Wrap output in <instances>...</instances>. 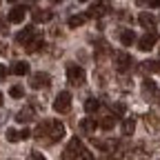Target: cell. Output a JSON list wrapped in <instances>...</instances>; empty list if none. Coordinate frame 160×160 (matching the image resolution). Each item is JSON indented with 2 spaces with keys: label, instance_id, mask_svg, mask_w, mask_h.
I'll use <instances>...</instances> for the list:
<instances>
[{
  "label": "cell",
  "instance_id": "11",
  "mask_svg": "<svg viewBox=\"0 0 160 160\" xmlns=\"http://www.w3.org/2000/svg\"><path fill=\"white\" fill-rule=\"evenodd\" d=\"M138 22L142 25L147 31H153V29H156V18H153L151 13H147V11H142V13L138 16Z\"/></svg>",
  "mask_w": 160,
  "mask_h": 160
},
{
  "label": "cell",
  "instance_id": "16",
  "mask_svg": "<svg viewBox=\"0 0 160 160\" xmlns=\"http://www.w3.org/2000/svg\"><path fill=\"white\" fill-rule=\"evenodd\" d=\"M107 11H109V5H107V2H98V5H91V9H89L87 18H96V16H102V13H107Z\"/></svg>",
  "mask_w": 160,
  "mask_h": 160
},
{
  "label": "cell",
  "instance_id": "12",
  "mask_svg": "<svg viewBox=\"0 0 160 160\" xmlns=\"http://www.w3.org/2000/svg\"><path fill=\"white\" fill-rule=\"evenodd\" d=\"M31 18H33V22H49L53 13L49 9H36V11H31Z\"/></svg>",
  "mask_w": 160,
  "mask_h": 160
},
{
  "label": "cell",
  "instance_id": "9",
  "mask_svg": "<svg viewBox=\"0 0 160 160\" xmlns=\"http://www.w3.org/2000/svg\"><path fill=\"white\" fill-rule=\"evenodd\" d=\"M25 13H27V5H16V7L9 11V22H13V25L22 22V20H25Z\"/></svg>",
  "mask_w": 160,
  "mask_h": 160
},
{
  "label": "cell",
  "instance_id": "22",
  "mask_svg": "<svg viewBox=\"0 0 160 160\" xmlns=\"http://www.w3.org/2000/svg\"><path fill=\"white\" fill-rule=\"evenodd\" d=\"M142 91L153 96V93H158V87H156V82H153V80H149V78H147V80H142Z\"/></svg>",
  "mask_w": 160,
  "mask_h": 160
},
{
  "label": "cell",
  "instance_id": "23",
  "mask_svg": "<svg viewBox=\"0 0 160 160\" xmlns=\"http://www.w3.org/2000/svg\"><path fill=\"white\" fill-rule=\"evenodd\" d=\"M85 20H87V16H71L67 25H69L71 29H76V27H80V25H85Z\"/></svg>",
  "mask_w": 160,
  "mask_h": 160
},
{
  "label": "cell",
  "instance_id": "5",
  "mask_svg": "<svg viewBox=\"0 0 160 160\" xmlns=\"http://www.w3.org/2000/svg\"><path fill=\"white\" fill-rule=\"evenodd\" d=\"M113 65H116V71L125 73V71H129L133 67V56L127 53V51H120V53L113 56Z\"/></svg>",
  "mask_w": 160,
  "mask_h": 160
},
{
  "label": "cell",
  "instance_id": "18",
  "mask_svg": "<svg viewBox=\"0 0 160 160\" xmlns=\"http://www.w3.org/2000/svg\"><path fill=\"white\" fill-rule=\"evenodd\" d=\"M116 122H118V118H116V116H105V118L98 122V127H102L105 131H111V129L116 127Z\"/></svg>",
  "mask_w": 160,
  "mask_h": 160
},
{
  "label": "cell",
  "instance_id": "10",
  "mask_svg": "<svg viewBox=\"0 0 160 160\" xmlns=\"http://www.w3.org/2000/svg\"><path fill=\"white\" fill-rule=\"evenodd\" d=\"M91 142L100 149V151H113L116 147H118V142H116V140H100V138H91Z\"/></svg>",
  "mask_w": 160,
  "mask_h": 160
},
{
  "label": "cell",
  "instance_id": "14",
  "mask_svg": "<svg viewBox=\"0 0 160 160\" xmlns=\"http://www.w3.org/2000/svg\"><path fill=\"white\" fill-rule=\"evenodd\" d=\"M96 127H98V122H96V118H82L80 120V131L82 133H93L96 131Z\"/></svg>",
  "mask_w": 160,
  "mask_h": 160
},
{
  "label": "cell",
  "instance_id": "32",
  "mask_svg": "<svg viewBox=\"0 0 160 160\" xmlns=\"http://www.w3.org/2000/svg\"><path fill=\"white\" fill-rule=\"evenodd\" d=\"M0 107H2V91H0Z\"/></svg>",
  "mask_w": 160,
  "mask_h": 160
},
{
  "label": "cell",
  "instance_id": "30",
  "mask_svg": "<svg viewBox=\"0 0 160 160\" xmlns=\"http://www.w3.org/2000/svg\"><path fill=\"white\" fill-rule=\"evenodd\" d=\"M149 7H160V0H151V2H149Z\"/></svg>",
  "mask_w": 160,
  "mask_h": 160
},
{
  "label": "cell",
  "instance_id": "29",
  "mask_svg": "<svg viewBox=\"0 0 160 160\" xmlns=\"http://www.w3.org/2000/svg\"><path fill=\"white\" fill-rule=\"evenodd\" d=\"M5 78H7V67H5V65H0V82H2Z\"/></svg>",
  "mask_w": 160,
  "mask_h": 160
},
{
  "label": "cell",
  "instance_id": "27",
  "mask_svg": "<svg viewBox=\"0 0 160 160\" xmlns=\"http://www.w3.org/2000/svg\"><path fill=\"white\" fill-rule=\"evenodd\" d=\"M18 136H20V140H27V138H31V131L29 129H22V131H18Z\"/></svg>",
  "mask_w": 160,
  "mask_h": 160
},
{
  "label": "cell",
  "instance_id": "2",
  "mask_svg": "<svg viewBox=\"0 0 160 160\" xmlns=\"http://www.w3.org/2000/svg\"><path fill=\"white\" fill-rule=\"evenodd\" d=\"M16 42L18 45H25V49L29 53H33V51H38L40 47L45 45V38H42V33H40L36 27H25L22 31L16 36Z\"/></svg>",
  "mask_w": 160,
  "mask_h": 160
},
{
  "label": "cell",
  "instance_id": "17",
  "mask_svg": "<svg viewBox=\"0 0 160 160\" xmlns=\"http://www.w3.org/2000/svg\"><path fill=\"white\" fill-rule=\"evenodd\" d=\"M120 42H122L125 47H131L136 42V33L131 29H122V31H120Z\"/></svg>",
  "mask_w": 160,
  "mask_h": 160
},
{
  "label": "cell",
  "instance_id": "26",
  "mask_svg": "<svg viewBox=\"0 0 160 160\" xmlns=\"http://www.w3.org/2000/svg\"><path fill=\"white\" fill-rule=\"evenodd\" d=\"M29 160H47V158L40 153V151H31V153H29Z\"/></svg>",
  "mask_w": 160,
  "mask_h": 160
},
{
  "label": "cell",
  "instance_id": "6",
  "mask_svg": "<svg viewBox=\"0 0 160 160\" xmlns=\"http://www.w3.org/2000/svg\"><path fill=\"white\" fill-rule=\"evenodd\" d=\"M69 109H71V93H69V91H60V93L56 96V100H53V111L67 113Z\"/></svg>",
  "mask_w": 160,
  "mask_h": 160
},
{
  "label": "cell",
  "instance_id": "3",
  "mask_svg": "<svg viewBox=\"0 0 160 160\" xmlns=\"http://www.w3.org/2000/svg\"><path fill=\"white\" fill-rule=\"evenodd\" d=\"M65 160H96V158L85 147V142L80 138H71L69 145H67V149H65Z\"/></svg>",
  "mask_w": 160,
  "mask_h": 160
},
{
  "label": "cell",
  "instance_id": "20",
  "mask_svg": "<svg viewBox=\"0 0 160 160\" xmlns=\"http://www.w3.org/2000/svg\"><path fill=\"white\" fill-rule=\"evenodd\" d=\"M85 109H87V113H96V111L100 109V100H98V98H87Z\"/></svg>",
  "mask_w": 160,
  "mask_h": 160
},
{
  "label": "cell",
  "instance_id": "1",
  "mask_svg": "<svg viewBox=\"0 0 160 160\" xmlns=\"http://www.w3.org/2000/svg\"><path fill=\"white\" fill-rule=\"evenodd\" d=\"M42 145H56L65 138V125L60 120H53V118H47L42 120L38 127H36V133H33Z\"/></svg>",
  "mask_w": 160,
  "mask_h": 160
},
{
  "label": "cell",
  "instance_id": "21",
  "mask_svg": "<svg viewBox=\"0 0 160 160\" xmlns=\"http://www.w3.org/2000/svg\"><path fill=\"white\" fill-rule=\"evenodd\" d=\"M133 129H136V120L133 118H127L125 122H122V136H131Z\"/></svg>",
  "mask_w": 160,
  "mask_h": 160
},
{
  "label": "cell",
  "instance_id": "8",
  "mask_svg": "<svg viewBox=\"0 0 160 160\" xmlns=\"http://www.w3.org/2000/svg\"><path fill=\"white\" fill-rule=\"evenodd\" d=\"M156 42H158V33H156V31H147L142 38L138 40V49L149 51V49H153V47H156Z\"/></svg>",
  "mask_w": 160,
  "mask_h": 160
},
{
  "label": "cell",
  "instance_id": "25",
  "mask_svg": "<svg viewBox=\"0 0 160 160\" xmlns=\"http://www.w3.org/2000/svg\"><path fill=\"white\" fill-rule=\"evenodd\" d=\"M9 93H11L13 98H22V96H25L22 87H18V85H16V87H11V89H9Z\"/></svg>",
  "mask_w": 160,
  "mask_h": 160
},
{
  "label": "cell",
  "instance_id": "4",
  "mask_svg": "<svg viewBox=\"0 0 160 160\" xmlns=\"http://www.w3.org/2000/svg\"><path fill=\"white\" fill-rule=\"evenodd\" d=\"M67 80H69V85L73 87H80V85H85V80H87V73L85 69L80 67V65H67Z\"/></svg>",
  "mask_w": 160,
  "mask_h": 160
},
{
  "label": "cell",
  "instance_id": "24",
  "mask_svg": "<svg viewBox=\"0 0 160 160\" xmlns=\"http://www.w3.org/2000/svg\"><path fill=\"white\" fill-rule=\"evenodd\" d=\"M7 140H9V142H18V140H20L18 131L16 129H7Z\"/></svg>",
  "mask_w": 160,
  "mask_h": 160
},
{
  "label": "cell",
  "instance_id": "13",
  "mask_svg": "<svg viewBox=\"0 0 160 160\" xmlns=\"http://www.w3.org/2000/svg\"><path fill=\"white\" fill-rule=\"evenodd\" d=\"M33 116H36L33 107H25V109H20V111L16 113V120L25 125V122H31V120H33Z\"/></svg>",
  "mask_w": 160,
  "mask_h": 160
},
{
  "label": "cell",
  "instance_id": "15",
  "mask_svg": "<svg viewBox=\"0 0 160 160\" xmlns=\"http://www.w3.org/2000/svg\"><path fill=\"white\" fill-rule=\"evenodd\" d=\"M11 73H16V76H27V73H29V62H25V60H16V62L11 65Z\"/></svg>",
  "mask_w": 160,
  "mask_h": 160
},
{
  "label": "cell",
  "instance_id": "19",
  "mask_svg": "<svg viewBox=\"0 0 160 160\" xmlns=\"http://www.w3.org/2000/svg\"><path fill=\"white\" fill-rule=\"evenodd\" d=\"M140 69H142V73H153V71H160V62H156V60H147V62L140 65Z\"/></svg>",
  "mask_w": 160,
  "mask_h": 160
},
{
  "label": "cell",
  "instance_id": "28",
  "mask_svg": "<svg viewBox=\"0 0 160 160\" xmlns=\"http://www.w3.org/2000/svg\"><path fill=\"white\" fill-rule=\"evenodd\" d=\"M111 109H113L118 116H122V113H125V105H116V107H111Z\"/></svg>",
  "mask_w": 160,
  "mask_h": 160
},
{
  "label": "cell",
  "instance_id": "31",
  "mask_svg": "<svg viewBox=\"0 0 160 160\" xmlns=\"http://www.w3.org/2000/svg\"><path fill=\"white\" fill-rule=\"evenodd\" d=\"M2 122H5V116H2V113H0V125H2Z\"/></svg>",
  "mask_w": 160,
  "mask_h": 160
},
{
  "label": "cell",
  "instance_id": "7",
  "mask_svg": "<svg viewBox=\"0 0 160 160\" xmlns=\"http://www.w3.org/2000/svg\"><path fill=\"white\" fill-rule=\"evenodd\" d=\"M29 85H31L33 89H47V87L51 85V76H49V73H45V71H38V73H33V76H31Z\"/></svg>",
  "mask_w": 160,
  "mask_h": 160
}]
</instances>
